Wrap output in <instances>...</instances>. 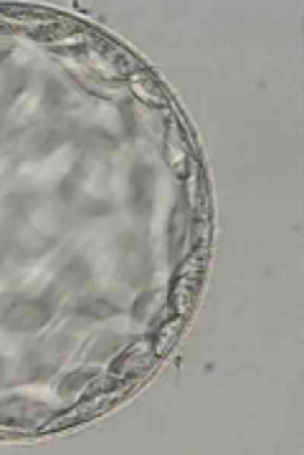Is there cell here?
<instances>
[{
	"mask_svg": "<svg viewBox=\"0 0 304 455\" xmlns=\"http://www.w3.org/2000/svg\"><path fill=\"white\" fill-rule=\"evenodd\" d=\"M180 326H183V316H178V319H173L170 324L162 326L160 337H157V342L152 344V355L162 357L173 349V344L178 342V337H180Z\"/></svg>",
	"mask_w": 304,
	"mask_h": 455,
	"instance_id": "obj_1",
	"label": "cell"
},
{
	"mask_svg": "<svg viewBox=\"0 0 304 455\" xmlns=\"http://www.w3.org/2000/svg\"><path fill=\"white\" fill-rule=\"evenodd\" d=\"M145 81L140 79V74L135 79H132V86H135V91H137L140 96H142V101H147V104H160L162 101V86H157L152 79H150V74H145Z\"/></svg>",
	"mask_w": 304,
	"mask_h": 455,
	"instance_id": "obj_2",
	"label": "cell"
},
{
	"mask_svg": "<svg viewBox=\"0 0 304 455\" xmlns=\"http://www.w3.org/2000/svg\"><path fill=\"white\" fill-rule=\"evenodd\" d=\"M79 311L86 313V316H94V319H107V316H114L117 309L107 301H86L79 306Z\"/></svg>",
	"mask_w": 304,
	"mask_h": 455,
	"instance_id": "obj_3",
	"label": "cell"
}]
</instances>
